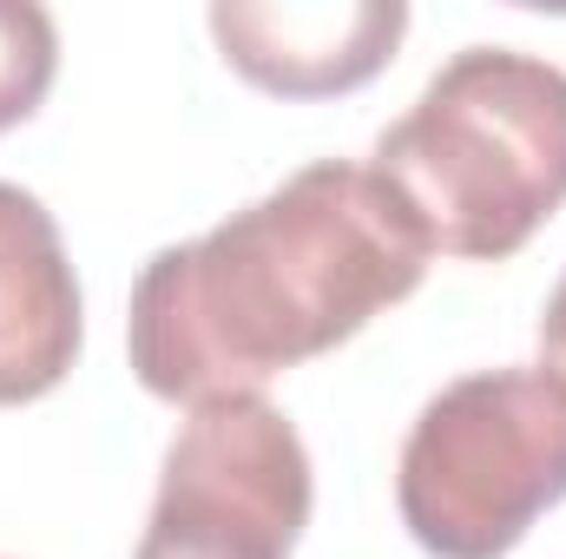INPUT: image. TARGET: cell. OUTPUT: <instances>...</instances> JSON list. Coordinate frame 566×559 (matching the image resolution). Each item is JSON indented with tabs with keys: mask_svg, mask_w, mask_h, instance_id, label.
<instances>
[{
	"mask_svg": "<svg viewBox=\"0 0 566 559\" xmlns=\"http://www.w3.org/2000/svg\"><path fill=\"white\" fill-rule=\"evenodd\" d=\"M422 231L369 165L316 158L133 283V376L158 402H231L416 296Z\"/></svg>",
	"mask_w": 566,
	"mask_h": 559,
	"instance_id": "1",
	"label": "cell"
},
{
	"mask_svg": "<svg viewBox=\"0 0 566 559\" xmlns=\"http://www.w3.org/2000/svg\"><path fill=\"white\" fill-rule=\"evenodd\" d=\"M369 171L428 251L507 264L566 204V73L521 46H461L376 139Z\"/></svg>",
	"mask_w": 566,
	"mask_h": 559,
	"instance_id": "2",
	"label": "cell"
},
{
	"mask_svg": "<svg viewBox=\"0 0 566 559\" xmlns=\"http://www.w3.org/2000/svg\"><path fill=\"white\" fill-rule=\"evenodd\" d=\"M566 500V376L474 369L428 395L402 461L396 507L428 559H507Z\"/></svg>",
	"mask_w": 566,
	"mask_h": 559,
	"instance_id": "3",
	"label": "cell"
},
{
	"mask_svg": "<svg viewBox=\"0 0 566 559\" xmlns=\"http://www.w3.org/2000/svg\"><path fill=\"white\" fill-rule=\"evenodd\" d=\"M310 500V447L277 402H205L165 447L133 559H290Z\"/></svg>",
	"mask_w": 566,
	"mask_h": 559,
	"instance_id": "4",
	"label": "cell"
},
{
	"mask_svg": "<svg viewBox=\"0 0 566 559\" xmlns=\"http://www.w3.org/2000/svg\"><path fill=\"white\" fill-rule=\"evenodd\" d=\"M205 20L224 66L271 99L356 93L409 33L402 0H218Z\"/></svg>",
	"mask_w": 566,
	"mask_h": 559,
	"instance_id": "5",
	"label": "cell"
},
{
	"mask_svg": "<svg viewBox=\"0 0 566 559\" xmlns=\"http://www.w3.org/2000/svg\"><path fill=\"white\" fill-rule=\"evenodd\" d=\"M86 342V296L53 211L0 178V409L53 395Z\"/></svg>",
	"mask_w": 566,
	"mask_h": 559,
	"instance_id": "6",
	"label": "cell"
},
{
	"mask_svg": "<svg viewBox=\"0 0 566 559\" xmlns=\"http://www.w3.org/2000/svg\"><path fill=\"white\" fill-rule=\"evenodd\" d=\"M60 73V27L33 0H0V133L27 126Z\"/></svg>",
	"mask_w": 566,
	"mask_h": 559,
	"instance_id": "7",
	"label": "cell"
},
{
	"mask_svg": "<svg viewBox=\"0 0 566 559\" xmlns=\"http://www.w3.org/2000/svg\"><path fill=\"white\" fill-rule=\"evenodd\" d=\"M541 369L566 376V277L554 283V296L541 309Z\"/></svg>",
	"mask_w": 566,
	"mask_h": 559,
	"instance_id": "8",
	"label": "cell"
}]
</instances>
